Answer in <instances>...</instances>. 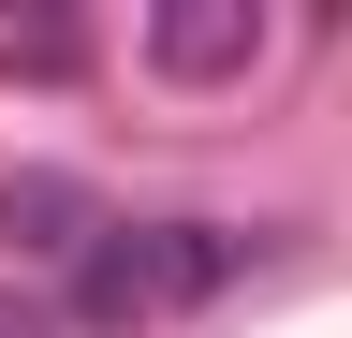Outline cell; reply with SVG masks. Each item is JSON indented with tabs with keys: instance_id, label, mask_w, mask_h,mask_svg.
Here are the masks:
<instances>
[{
	"instance_id": "obj_3",
	"label": "cell",
	"mask_w": 352,
	"mask_h": 338,
	"mask_svg": "<svg viewBox=\"0 0 352 338\" xmlns=\"http://www.w3.org/2000/svg\"><path fill=\"white\" fill-rule=\"evenodd\" d=\"M103 221H118V206H88V177H59V162H15V177H0V235L44 250L59 279H74V250L103 235Z\"/></svg>"
},
{
	"instance_id": "obj_4",
	"label": "cell",
	"mask_w": 352,
	"mask_h": 338,
	"mask_svg": "<svg viewBox=\"0 0 352 338\" xmlns=\"http://www.w3.org/2000/svg\"><path fill=\"white\" fill-rule=\"evenodd\" d=\"M0 338H59V309H44V294H15V279H0Z\"/></svg>"
},
{
	"instance_id": "obj_1",
	"label": "cell",
	"mask_w": 352,
	"mask_h": 338,
	"mask_svg": "<svg viewBox=\"0 0 352 338\" xmlns=\"http://www.w3.org/2000/svg\"><path fill=\"white\" fill-rule=\"evenodd\" d=\"M250 265H264V235H235V221H103L59 279V324L74 338H147L176 309H206V294H235Z\"/></svg>"
},
{
	"instance_id": "obj_2",
	"label": "cell",
	"mask_w": 352,
	"mask_h": 338,
	"mask_svg": "<svg viewBox=\"0 0 352 338\" xmlns=\"http://www.w3.org/2000/svg\"><path fill=\"white\" fill-rule=\"evenodd\" d=\"M132 59H147L162 89H250L264 74V15L250 0H176V15L132 30Z\"/></svg>"
}]
</instances>
